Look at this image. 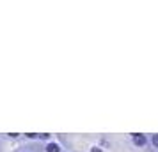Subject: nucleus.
<instances>
[{
  "label": "nucleus",
  "instance_id": "f257e3e1",
  "mask_svg": "<svg viewBox=\"0 0 158 152\" xmlns=\"http://www.w3.org/2000/svg\"><path fill=\"white\" fill-rule=\"evenodd\" d=\"M133 143L137 147H144L146 145V136L144 134H139V133H133Z\"/></svg>",
  "mask_w": 158,
  "mask_h": 152
},
{
  "label": "nucleus",
  "instance_id": "7ed1b4c3",
  "mask_svg": "<svg viewBox=\"0 0 158 152\" xmlns=\"http://www.w3.org/2000/svg\"><path fill=\"white\" fill-rule=\"evenodd\" d=\"M153 145H155V147H158V134H155V136H153Z\"/></svg>",
  "mask_w": 158,
  "mask_h": 152
},
{
  "label": "nucleus",
  "instance_id": "20e7f679",
  "mask_svg": "<svg viewBox=\"0 0 158 152\" xmlns=\"http://www.w3.org/2000/svg\"><path fill=\"white\" fill-rule=\"evenodd\" d=\"M91 152H101V149H93Z\"/></svg>",
  "mask_w": 158,
  "mask_h": 152
},
{
  "label": "nucleus",
  "instance_id": "f03ea898",
  "mask_svg": "<svg viewBox=\"0 0 158 152\" xmlns=\"http://www.w3.org/2000/svg\"><path fill=\"white\" fill-rule=\"evenodd\" d=\"M46 152H60V147L57 143H50L46 147Z\"/></svg>",
  "mask_w": 158,
  "mask_h": 152
}]
</instances>
